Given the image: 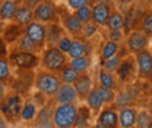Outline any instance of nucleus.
I'll list each match as a JSON object with an SVG mask.
<instances>
[{"instance_id":"31","label":"nucleus","mask_w":152,"mask_h":128,"mask_svg":"<svg viewBox=\"0 0 152 128\" xmlns=\"http://www.w3.org/2000/svg\"><path fill=\"white\" fill-rule=\"evenodd\" d=\"M136 127L139 128H149L152 127V115L149 111L142 109L137 111V116H136Z\"/></svg>"},{"instance_id":"10","label":"nucleus","mask_w":152,"mask_h":128,"mask_svg":"<svg viewBox=\"0 0 152 128\" xmlns=\"http://www.w3.org/2000/svg\"><path fill=\"white\" fill-rule=\"evenodd\" d=\"M136 66H137L139 77L146 79L149 76L152 70V54L151 51H148V48L136 53Z\"/></svg>"},{"instance_id":"4","label":"nucleus","mask_w":152,"mask_h":128,"mask_svg":"<svg viewBox=\"0 0 152 128\" xmlns=\"http://www.w3.org/2000/svg\"><path fill=\"white\" fill-rule=\"evenodd\" d=\"M76 116H77V103H57V106H54V112H53L54 127H75Z\"/></svg>"},{"instance_id":"34","label":"nucleus","mask_w":152,"mask_h":128,"mask_svg":"<svg viewBox=\"0 0 152 128\" xmlns=\"http://www.w3.org/2000/svg\"><path fill=\"white\" fill-rule=\"evenodd\" d=\"M73 13H75L76 18L79 19L82 23L92 22V6H89V4L79 7V9H77V10H75Z\"/></svg>"},{"instance_id":"22","label":"nucleus","mask_w":152,"mask_h":128,"mask_svg":"<svg viewBox=\"0 0 152 128\" xmlns=\"http://www.w3.org/2000/svg\"><path fill=\"white\" fill-rule=\"evenodd\" d=\"M69 66H70L72 69H75L77 73H86L88 69H89V66H91V60H89V57H86V55L70 58Z\"/></svg>"},{"instance_id":"27","label":"nucleus","mask_w":152,"mask_h":128,"mask_svg":"<svg viewBox=\"0 0 152 128\" xmlns=\"http://www.w3.org/2000/svg\"><path fill=\"white\" fill-rule=\"evenodd\" d=\"M98 79H99V85H101V86H105V88H110V89H115L117 80H115L114 73L101 69V70H99V74H98Z\"/></svg>"},{"instance_id":"38","label":"nucleus","mask_w":152,"mask_h":128,"mask_svg":"<svg viewBox=\"0 0 152 128\" xmlns=\"http://www.w3.org/2000/svg\"><path fill=\"white\" fill-rule=\"evenodd\" d=\"M72 42H73V39L69 37V35H63V37L58 39V42L56 44V47L60 50V51H63V53H69V50H70V47H72Z\"/></svg>"},{"instance_id":"42","label":"nucleus","mask_w":152,"mask_h":128,"mask_svg":"<svg viewBox=\"0 0 152 128\" xmlns=\"http://www.w3.org/2000/svg\"><path fill=\"white\" fill-rule=\"evenodd\" d=\"M0 57H7V47H6V41L0 37Z\"/></svg>"},{"instance_id":"47","label":"nucleus","mask_w":152,"mask_h":128,"mask_svg":"<svg viewBox=\"0 0 152 128\" xmlns=\"http://www.w3.org/2000/svg\"><path fill=\"white\" fill-rule=\"evenodd\" d=\"M95 3H96V1H99V3H107V4H111V3H114V1H115V0H94Z\"/></svg>"},{"instance_id":"36","label":"nucleus","mask_w":152,"mask_h":128,"mask_svg":"<svg viewBox=\"0 0 152 128\" xmlns=\"http://www.w3.org/2000/svg\"><path fill=\"white\" fill-rule=\"evenodd\" d=\"M98 92L102 98V101L105 103H111L115 99V93H114V89H110V88H105V86H98Z\"/></svg>"},{"instance_id":"50","label":"nucleus","mask_w":152,"mask_h":128,"mask_svg":"<svg viewBox=\"0 0 152 128\" xmlns=\"http://www.w3.org/2000/svg\"><path fill=\"white\" fill-rule=\"evenodd\" d=\"M148 77H149V82L152 83V70H151V73H149V76H148Z\"/></svg>"},{"instance_id":"7","label":"nucleus","mask_w":152,"mask_h":128,"mask_svg":"<svg viewBox=\"0 0 152 128\" xmlns=\"http://www.w3.org/2000/svg\"><path fill=\"white\" fill-rule=\"evenodd\" d=\"M56 18V6L51 0H39L34 9V20L41 23H48Z\"/></svg>"},{"instance_id":"29","label":"nucleus","mask_w":152,"mask_h":128,"mask_svg":"<svg viewBox=\"0 0 152 128\" xmlns=\"http://www.w3.org/2000/svg\"><path fill=\"white\" fill-rule=\"evenodd\" d=\"M118 53V44L114 42V41H105L104 45H102V50H101V60H108L114 55H117Z\"/></svg>"},{"instance_id":"46","label":"nucleus","mask_w":152,"mask_h":128,"mask_svg":"<svg viewBox=\"0 0 152 128\" xmlns=\"http://www.w3.org/2000/svg\"><path fill=\"white\" fill-rule=\"evenodd\" d=\"M4 28H6V25H4V20H3V19H0V37L3 35V32H4Z\"/></svg>"},{"instance_id":"48","label":"nucleus","mask_w":152,"mask_h":128,"mask_svg":"<svg viewBox=\"0 0 152 128\" xmlns=\"http://www.w3.org/2000/svg\"><path fill=\"white\" fill-rule=\"evenodd\" d=\"M148 111L151 112V115H152V99L149 101V105H148Z\"/></svg>"},{"instance_id":"44","label":"nucleus","mask_w":152,"mask_h":128,"mask_svg":"<svg viewBox=\"0 0 152 128\" xmlns=\"http://www.w3.org/2000/svg\"><path fill=\"white\" fill-rule=\"evenodd\" d=\"M38 3H39V0H22V4H25V6H28L31 9H35V6Z\"/></svg>"},{"instance_id":"45","label":"nucleus","mask_w":152,"mask_h":128,"mask_svg":"<svg viewBox=\"0 0 152 128\" xmlns=\"http://www.w3.org/2000/svg\"><path fill=\"white\" fill-rule=\"evenodd\" d=\"M7 122H9V121H7V119L4 118V115L0 112V128H6L7 127Z\"/></svg>"},{"instance_id":"11","label":"nucleus","mask_w":152,"mask_h":128,"mask_svg":"<svg viewBox=\"0 0 152 128\" xmlns=\"http://www.w3.org/2000/svg\"><path fill=\"white\" fill-rule=\"evenodd\" d=\"M53 112H54V108H53V103L51 102H45L41 109H38V114L34 119V125L35 127H54V121H53Z\"/></svg>"},{"instance_id":"8","label":"nucleus","mask_w":152,"mask_h":128,"mask_svg":"<svg viewBox=\"0 0 152 128\" xmlns=\"http://www.w3.org/2000/svg\"><path fill=\"white\" fill-rule=\"evenodd\" d=\"M53 98L56 103H77L79 101V96L72 83H61Z\"/></svg>"},{"instance_id":"41","label":"nucleus","mask_w":152,"mask_h":128,"mask_svg":"<svg viewBox=\"0 0 152 128\" xmlns=\"http://www.w3.org/2000/svg\"><path fill=\"white\" fill-rule=\"evenodd\" d=\"M108 37H110V41H114V42H120V41H123V32H121V29H110V34H108Z\"/></svg>"},{"instance_id":"14","label":"nucleus","mask_w":152,"mask_h":128,"mask_svg":"<svg viewBox=\"0 0 152 128\" xmlns=\"http://www.w3.org/2000/svg\"><path fill=\"white\" fill-rule=\"evenodd\" d=\"M136 67H137V66H136V63H134V57L129 55V57H126V58L121 60L120 67L117 69L115 73H117L118 79H120L121 82H127V80L132 79V76H134Z\"/></svg>"},{"instance_id":"32","label":"nucleus","mask_w":152,"mask_h":128,"mask_svg":"<svg viewBox=\"0 0 152 128\" xmlns=\"http://www.w3.org/2000/svg\"><path fill=\"white\" fill-rule=\"evenodd\" d=\"M64 35V31L61 28H58L56 25H53V29L51 26H47V42L50 45H56L58 42V39Z\"/></svg>"},{"instance_id":"33","label":"nucleus","mask_w":152,"mask_h":128,"mask_svg":"<svg viewBox=\"0 0 152 128\" xmlns=\"http://www.w3.org/2000/svg\"><path fill=\"white\" fill-rule=\"evenodd\" d=\"M79 74L75 69H72L70 66H66L61 72H60V79H61V83H75L76 79L79 77Z\"/></svg>"},{"instance_id":"16","label":"nucleus","mask_w":152,"mask_h":128,"mask_svg":"<svg viewBox=\"0 0 152 128\" xmlns=\"http://www.w3.org/2000/svg\"><path fill=\"white\" fill-rule=\"evenodd\" d=\"M136 116L137 111L130 106H124L118 112V127L123 128H132L136 125Z\"/></svg>"},{"instance_id":"23","label":"nucleus","mask_w":152,"mask_h":128,"mask_svg":"<svg viewBox=\"0 0 152 128\" xmlns=\"http://www.w3.org/2000/svg\"><path fill=\"white\" fill-rule=\"evenodd\" d=\"M20 29V25L15 23V25H10V26H6L4 28V32H3V37L4 41L12 44V42H16L19 38L23 35V31H19Z\"/></svg>"},{"instance_id":"28","label":"nucleus","mask_w":152,"mask_h":128,"mask_svg":"<svg viewBox=\"0 0 152 128\" xmlns=\"http://www.w3.org/2000/svg\"><path fill=\"white\" fill-rule=\"evenodd\" d=\"M86 53H88V51H86V44H85L83 41H80V39H73L72 47H70L67 55H69L70 58H76V57L86 55Z\"/></svg>"},{"instance_id":"26","label":"nucleus","mask_w":152,"mask_h":128,"mask_svg":"<svg viewBox=\"0 0 152 128\" xmlns=\"http://www.w3.org/2000/svg\"><path fill=\"white\" fill-rule=\"evenodd\" d=\"M16 48L18 50H25V51H31V53H38L42 48H39L34 41H31L25 34L16 41Z\"/></svg>"},{"instance_id":"9","label":"nucleus","mask_w":152,"mask_h":128,"mask_svg":"<svg viewBox=\"0 0 152 128\" xmlns=\"http://www.w3.org/2000/svg\"><path fill=\"white\" fill-rule=\"evenodd\" d=\"M127 47H129V51L130 53H137L140 50H145L148 48L149 45V35L145 34L143 31H132L127 37Z\"/></svg>"},{"instance_id":"1","label":"nucleus","mask_w":152,"mask_h":128,"mask_svg":"<svg viewBox=\"0 0 152 128\" xmlns=\"http://www.w3.org/2000/svg\"><path fill=\"white\" fill-rule=\"evenodd\" d=\"M23 106V96L19 92L6 93V96L0 101V112L9 122H16L20 119V111Z\"/></svg>"},{"instance_id":"6","label":"nucleus","mask_w":152,"mask_h":128,"mask_svg":"<svg viewBox=\"0 0 152 128\" xmlns=\"http://www.w3.org/2000/svg\"><path fill=\"white\" fill-rule=\"evenodd\" d=\"M23 34L31 41H34L39 48H42L47 42V25L38 20H31L26 26H23Z\"/></svg>"},{"instance_id":"19","label":"nucleus","mask_w":152,"mask_h":128,"mask_svg":"<svg viewBox=\"0 0 152 128\" xmlns=\"http://www.w3.org/2000/svg\"><path fill=\"white\" fill-rule=\"evenodd\" d=\"M63 26L64 29L72 34V35H80L82 34V28H83V23L76 18V15H67L63 18Z\"/></svg>"},{"instance_id":"2","label":"nucleus","mask_w":152,"mask_h":128,"mask_svg":"<svg viewBox=\"0 0 152 128\" xmlns=\"http://www.w3.org/2000/svg\"><path fill=\"white\" fill-rule=\"evenodd\" d=\"M61 85L60 76H57L54 72L50 70H39L34 79V88L35 90L44 93L47 98H53L56 95L57 89Z\"/></svg>"},{"instance_id":"30","label":"nucleus","mask_w":152,"mask_h":128,"mask_svg":"<svg viewBox=\"0 0 152 128\" xmlns=\"http://www.w3.org/2000/svg\"><path fill=\"white\" fill-rule=\"evenodd\" d=\"M126 20H124V16L120 13V12H111L110 13V18L107 20V26L108 29H121L124 26Z\"/></svg>"},{"instance_id":"39","label":"nucleus","mask_w":152,"mask_h":128,"mask_svg":"<svg viewBox=\"0 0 152 128\" xmlns=\"http://www.w3.org/2000/svg\"><path fill=\"white\" fill-rule=\"evenodd\" d=\"M98 31V25L94 23V22H88V23H83V28H82V35L85 38H89L92 37L94 34H96Z\"/></svg>"},{"instance_id":"17","label":"nucleus","mask_w":152,"mask_h":128,"mask_svg":"<svg viewBox=\"0 0 152 128\" xmlns=\"http://www.w3.org/2000/svg\"><path fill=\"white\" fill-rule=\"evenodd\" d=\"M38 114V105L37 101L32 98H28L26 101H23V106L20 111V119L25 122H34L35 116Z\"/></svg>"},{"instance_id":"15","label":"nucleus","mask_w":152,"mask_h":128,"mask_svg":"<svg viewBox=\"0 0 152 128\" xmlns=\"http://www.w3.org/2000/svg\"><path fill=\"white\" fill-rule=\"evenodd\" d=\"M73 86H75L76 93H77L79 99H83V101H85V98L88 96V93L91 92V89L94 88L92 79H91V76L88 73L79 74V77L76 79V82L73 83Z\"/></svg>"},{"instance_id":"40","label":"nucleus","mask_w":152,"mask_h":128,"mask_svg":"<svg viewBox=\"0 0 152 128\" xmlns=\"http://www.w3.org/2000/svg\"><path fill=\"white\" fill-rule=\"evenodd\" d=\"M67 1V6H69V9L70 10H77L79 7H82V6H86V4H89L91 3V0H66Z\"/></svg>"},{"instance_id":"21","label":"nucleus","mask_w":152,"mask_h":128,"mask_svg":"<svg viewBox=\"0 0 152 128\" xmlns=\"http://www.w3.org/2000/svg\"><path fill=\"white\" fill-rule=\"evenodd\" d=\"M18 1L16 0H4L0 4V19H3L4 22L12 20L15 16V12L18 9Z\"/></svg>"},{"instance_id":"18","label":"nucleus","mask_w":152,"mask_h":128,"mask_svg":"<svg viewBox=\"0 0 152 128\" xmlns=\"http://www.w3.org/2000/svg\"><path fill=\"white\" fill-rule=\"evenodd\" d=\"M12 20L20 26H26L31 20H34V9H31L25 4H19Z\"/></svg>"},{"instance_id":"35","label":"nucleus","mask_w":152,"mask_h":128,"mask_svg":"<svg viewBox=\"0 0 152 128\" xmlns=\"http://www.w3.org/2000/svg\"><path fill=\"white\" fill-rule=\"evenodd\" d=\"M120 63H121V57L120 55H114V57L108 58V60H102L101 69L107 70V72H111V73H115L117 69L120 67Z\"/></svg>"},{"instance_id":"43","label":"nucleus","mask_w":152,"mask_h":128,"mask_svg":"<svg viewBox=\"0 0 152 128\" xmlns=\"http://www.w3.org/2000/svg\"><path fill=\"white\" fill-rule=\"evenodd\" d=\"M6 93H7V85L0 80V101L6 96Z\"/></svg>"},{"instance_id":"24","label":"nucleus","mask_w":152,"mask_h":128,"mask_svg":"<svg viewBox=\"0 0 152 128\" xmlns=\"http://www.w3.org/2000/svg\"><path fill=\"white\" fill-rule=\"evenodd\" d=\"M89 125H91V109H89V106L77 108L75 127H89Z\"/></svg>"},{"instance_id":"3","label":"nucleus","mask_w":152,"mask_h":128,"mask_svg":"<svg viewBox=\"0 0 152 128\" xmlns=\"http://www.w3.org/2000/svg\"><path fill=\"white\" fill-rule=\"evenodd\" d=\"M41 64H42V67L45 70H50V72H54V73H60L66 66H69V58H67V54L60 51L56 45H50L42 53Z\"/></svg>"},{"instance_id":"5","label":"nucleus","mask_w":152,"mask_h":128,"mask_svg":"<svg viewBox=\"0 0 152 128\" xmlns=\"http://www.w3.org/2000/svg\"><path fill=\"white\" fill-rule=\"evenodd\" d=\"M7 58L10 61L12 66H15L19 70L23 72H29L32 69H35L39 64V58L37 53H31V51H25V50H15L10 51L7 54Z\"/></svg>"},{"instance_id":"20","label":"nucleus","mask_w":152,"mask_h":128,"mask_svg":"<svg viewBox=\"0 0 152 128\" xmlns=\"http://www.w3.org/2000/svg\"><path fill=\"white\" fill-rule=\"evenodd\" d=\"M85 101H86L89 109L92 111V112H99V111L102 109L104 103H105V102L102 101L99 92H98V88H92L91 92L88 93V96L85 98Z\"/></svg>"},{"instance_id":"12","label":"nucleus","mask_w":152,"mask_h":128,"mask_svg":"<svg viewBox=\"0 0 152 128\" xmlns=\"http://www.w3.org/2000/svg\"><path fill=\"white\" fill-rule=\"evenodd\" d=\"M96 127L101 128H115L118 127V112L114 108H105L98 112Z\"/></svg>"},{"instance_id":"37","label":"nucleus","mask_w":152,"mask_h":128,"mask_svg":"<svg viewBox=\"0 0 152 128\" xmlns=\"http://www.w3.org/2000/svg\"><path fill=\"white\" fill-rule=\"evenodd\" d=\"M140 28L145 34H148L149 37L152 35V12H148L142 16V23H140Z\"/></svg>"},{"instance_id":"25","label":"nucleus","mask_w":152,"mask_h":128,"mask_svg":"<svg viewBox=\"0 0 152 128\" xmlns=\"http://www.w3.org/2000/svg\"><path fill=\"white\" fill-rule=\"evenodd\" d=\"M10 61L7 57H0V80L4 82L6 85L10 83L12 80V70H10Z\"/></svg>"},{"instance_id":"49","label":"nucleus","mask_w":152,"mask_h":128,"mask_svg":"<svg viewBox=\"0 0 152 128\" xmlns=\"http://www.w3.org/2000/svg\"><path fill=\"white\" fill-rule=\"evenodd\" d=\"M136 1H137V3H148L149 0H136Z\"/></svg>"},{"instance_id":"13","label":"nucleus","mask_w":152,"mask_h":128,"mask_svg":"<svg viewBox=\"0 0 152 128\" xmlns=\"http://www.w3.org/2000/svg\"><path fill=\"white\" fill-rule=\"evenodd\" d=\"M110 4L107 3H99L96 1L92 6V22L98 26H105L107 20L110 18Z\"/></svg>"}]
</instances>
